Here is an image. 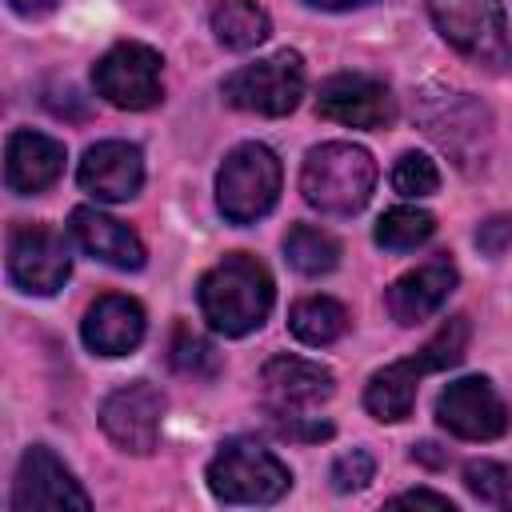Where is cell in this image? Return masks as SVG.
<instances>
[{
    "instance_id": "6da1fadb",
    "label": "cell",
    "mask_w": 512,
    "mask_h": 512,
    "mask_svg": "<svg viewBox=\"0 0 512 512\" xmlns=\"http://www.w3.org/2000/svg\"><path fill=\"white\" fill-rule=\"evenodd\" d=\"M196 300H200V312H204L212 332H220V336H248V332H256L268 320L276 288H272L268 268L256 256L232 252V256H224L220 264H212L200 276Z\"/></svg>"
},
{
    "instance_id": "7a4b0ae2",
    "label": "cell",
    "mask_w": 512,
    "mask_h": 512,
    "mask_svg": "<svg viewBox=\"0 0 512 512\" xmlns=\"http://www.w3.org/2000/svg\"><path fill=\"white\" fill-rule=\"evenodd\" d=\"M468 336H472V324L468 316H452L444 320L416 356H404L380 372L368 376V388H364V408L384 420V424H396L404 416H412V404H416V388L428 372H440V368H452L464 360L468 352Z\"/></svg>"
},
{
    "instance_id": "3957f363",
    "label": "cell",
    "mask_w": 512,
    "mask_h": 512,
    "mask_svg": "<svg viewBox=\"0 0 512 512\" xmlns=\"http://www.w3.org/2000/svg\"><path fill=\"white\" fill-rule=\"evenodd\" d=\"M376 188V160L352 140H328L308 148L300 164L304 204L324 216H356Z\"/></svg>"
},
{
    "instance_id": "277c9868",
    "label": "cell",
    "mask_w": 512,
    "mask_h": 512,
    "mask_svg": "<svg viewBox=\"0 0 512 512\" xmlns=\"http://www.w3.org/2000/svg\"><path fill=\"white\" fill-rule=\"evenodd\" d=\"M420 128L460 164V168H484L492 148V116L472 92L456 88H424L412 104Z\"/></svg>"
},
{
    "instance_id": "5b68a950",
    "label": "cell",
    "mask_w": 512,
    "mask_h": 512,
    "mask_svg": "<svg viewBox=\"0 0 512 512\" xmlns=\"http://www.w3.org/2000/svg\"><path fill=\"white\" fill-rule=\"evenodd\" d=\"M288 488V464L248 436L224 440L208 460V492L224 504H276Z\"/></svg>"
},
{
    "instance_id": "8992f818",
    "label": "cell",
    "mask_w": 512,
    "mask_h": 512,
    "mask_svg": "<svg viewBox=\"0 0 512 512\" xmlns=\"http://www.w3.org/2000/svg\"><path fill=\"white\" fill-rule=\"evenodd\" d=\"M428 16L464 60L488 72L512 64V36L500 0H428Z\"/></svg>"
},
{
    "instance_id": "52a82bcc",
    "label": "cell",
    "mask_w": 512,
    "mask_h": 512,
    "mask_svg": "<svg viewBox=\"0 0 512 512\" xmlns=\"http://www.w3.org/2000/svg\"><path fill=\"white\" fill-rule=\"evenodd\" d=\"M280 200V160L268 144H236L216 172V208L228 224H256Z\"/></svg>"
},
{
    "instance_id": "ba28073f",
    "label": "cell",
    "mask_w": 512,
    "mask_h": 512,
    "mask_svg": "<svg viewBox=\"0 0 512 512\" xmlns=\"http://www.w3.org/2000/svg\"><path fill=\"white\" fill-rule=\"evenodd\" d=\"M220 92L240 112L288 116L304 96V60H300V52L284 48L276 56H264V60L244 64L232 76H224Z\"/></svg>"
},
{
    "instance_id": "9c48e42d",
    "label": "cell",
    "mask_w": 512,
    "mask_h": 512,
    "mask_svg": "<svg viewBox=\"0 0 512 512\" xmlns=\"http://www.w3.org/2000/svg\"><path fill=\"white\" fill-rule=\"evenodd\" d=\"M160 64H164L160 52L148 48V44H136V40L112 44V48L96 60V68H92L96 96H104L112 108H128V112L156 108L160 96H164Z\"/></svg>"
},
{
    "instance_id": "30bf717a",
    "label": "cell",
    "mask_w": 512,
    "mask_h": 512,
    "mask_svg": "<svg viewBox=\"0 0 512 512\" xmlns=\"http://www.w3.org/2000/svg\"><path fill=\"white\" fill-rule=\"evenodd\" d=\"M72 272L68 240L48 224H16L8 232V276L28 296H52Z\"/></svg>"
},
{
    "instance_id": "8fae6325",
    "label": "cell",
    "mask_w": 512,
    "mask_h": 512,
    "mask_svg": "<svg viewBox=\"0 0 512 512\" xmlns=\"http://www.w3.org/2000/svg\"><path fill=\"white\" fill-rule=\"evenodd\" d=\"M164 392L148 380H132L120 384L116 392H108V400L100 404V428L108 432V440L132 456H148L160 440V420H164Z\"/></svg>"
},
{
    "instance_id": "7c38bea8",
    "label": "cell",
    "mask_w": 512,
    "mask_h": 512,
    "mask_svg": "<svg viewBox=\"0 0 512 512\" xmlns=\"http://www.w3.org/2000/svg\"><path fill=\"white\" fill-rule=\"evenodd\" d=\"M32 508H48V512H60V508L88 512L92 508L88 492L76 484L68 464L44 444H32L20 456L16 480H12V512H32Z\"/></svg>"
},
{
    "instance_id": "4fadbf2b",
    "label": "cell",
    "mask_w": 512,
    "mask_h": 512,
    "mask_svg": "<svg viewBox=\"0 0 512 512\" xmlns=\"http://www.w3.org/2000/svg\"><path fill=\"white\" fill-rule=\"evenodd\" d=\"M316 112L348 128H388L396 120V96L368 72H336L320 84Z\"/></svg>"
},
{
    "instance_id": "5bb4252c",
    "label": "cell",
    "mask_w": 512,
    "mask_h": 512,
    "mask_svg": "<svg viewBox=\"0 0 512 512\" xmlns=\"http://www.w3.org/2000/svg\"><path fill=\"white\" fill-rule=\"evenodd\" d=\"M436 420L460 440H496L508 432V408L488 376H460L436 400Z\"/></svg>"
},
{
    "instance_id": "9a60e30c",
    "label": "cell",
    "mask_w": 512,
    "mask_h": 512,
    "mask_svg": "<svg viewBox=\"0 0 512 512\" xmlns=\"http://www.w3.org/2000/svg\"><path fill=\"white\" fill-rule=\"evenodd\" d=\"M268 412H308L336 392V376L304 356H272L260 372Z\"/></svg>"
},
{
    "instance_id": "2e32d148",
    "label": "cell",
    "mask_w": 512,
    "mask_h": 512,
    "mask_svg": "<svg viewBox=\"0 0 512 512\" xmlns=\"http://www.w3.org/2000/svg\"><path fill=\"white\" fill-rule=\"evenodd\" d=\"M76 180L88 196L108 200V204H124L144 184V156L128 140H100L84 152Z\"/></svg>"
},
{
    "instance_id": "e0dca14e",
    "label": "cell",
    "mask_w": 512,
    "mask_h": 512,
    "mask_svg": "<svg viewBox=\"0 0 512 512\" xmlns=\"http://www.w3.org/2000/svg\"><path fill=\"white\" fill-rule=\"evenodd\" d=\"M64 172V144L44 136V132H32V128H20L8 136V148H4V180L16 196H36L44 188H52Z\"/></svg>"
},
{
    "instance_id": "ac0fdd59",
    "label": "cell",
    "mask_w": 512,
    "mask_h": 512,
    "mask_svg": "<svg viewBox=\"0 0 512 512\" xmlns=\"http://www.w3.org/2000/svg\"><path fill=\"white\" fill-rule=\"evenodd\" d=\"M68 232H72V240H76L92 260H100V264H112V268H120V272L144 268V244H140V236H136L128 224H120L116 216L100 212V208H72Z\"/></svg>"
},
{
    "instance_id": "d6986e66",
    "label": "cell",
    "mask_w": 512,
    "mask_h": 512,
    "mask_svg": "<svg viewBox=\"0 0 512 512\" xmlns=\"http://www.w3.org/2000/svg\"><path fill=\"white\" fill-rule=\"evenodd\" d=\"M80 336L96 356H128L144 340V308H140V300L120 296V292L100 296L84 312Z\"/></svg>"
},
{
    "instance_id": "ffe728a7",
    "label": "cell",
    "mask_w": 512,
    "mask_h": 512,
    "mask_svg": "<svg viewBox=\"0 0 512 512\" xmlns=\"http://www.w3.org/2000/svg\"><path fill=\"white\" fill-rule=\"evenodd\" d=\"M456 280H460V276H456V268H452L448 260H428V264L404 272V276L392 280V288H388V312H392V320L404 324V328L428 320V316L440 312V304L452 296Z\"/></svg>"
},
{
    "instance_id": "44dd1931",
    "label": "cell",
    "mask_w": 512,
    "mask_h": 512,
    "mask_svg": "<svg viewBox=\"0 0 512 512\" xmlns=\"http://www.w3.org/2000/svg\"><path fill=\"white\" fill-rule=\"evenodd\" d=\"M208 24H212L216 40L232 52H248L256 44H264L272 32V20L256 0H216Z\"/></svg>"
},
{
    "instance_id": "7402d4cb",
    "label": "cell",
    "mask_w": 512,
    "mask_h": 512,
    "mask_svg": "<svg viewBox=\"0 0 512 512\" xmlns=\"http://www.w3.org/2000/svg\"><path fill=\"white\" fill-rule=\"evenodd\" d=\"M288 328L300 344H312V348H324V344H336L344 332H348V312L340 300L332 296H304L292 304L288 312Z\"/></svg>"
},
{
    "instance_id": "603a6c76",
    "label": "cell",
    "mask_w": 512,
    "mask_h": 512,
    "mask_svg": "<svg viewBox=\"0 0 512 512\" xmlns=\"http://www.w3.org/2000/svg\"><path fill=\"white\" fill-rule=\"evenodd\" d=\"M284 260L300 276H324L340 264V244L332 232L312 228V224H292L284 236Z\"/></svg>"
},
{
    "instance_id": "cb8c5ba5",
    "label": "cell",
    "mask_w": 512,
    "mask_h": 512,
    "mask_svg": "<svg viewBox=\"0 0 512 512\" xmlns=\"http://www.w3.org/2000/svg\"><path fill=\"white\" fill-rule=\"evenodd\" d=\"M436 232V216L416 208V204H400V208H388L380 220H376V244L388 248V252H412L420 248L428 236Z\"/></svg>"
},
{
    "instance_id": "d4e9b609",
    "label": "cell",
    "mask_w": 512,
    "mask_h": 512,
    "mask_svg": "<svg viewBox=\"0 0 512 512\" xmlns=\"http://www.w3.org/2000/svg\"><path fill=\"white\" fill-rule=\"evenodd\" d=\"M168 360L180 376H196V380H212L220 372V352L212 340H204L200 332H192L188 324H180L172 332V348H168Z\"/></svg>"
},
{
    "instance_id": "484cf974",
    "label": "cell",
    "mask_w": 512,
    "mask_h": 512,
    "mask_svg": "<svg viewBox=\"0 0 512 512\" xmlns=\"http://www.w3.org/2000/svg\"><path fill=\"white\" fill-rule=\"evenodd\" d=\"M464 488L484 504H512V468L496 460L464 464Z\"/></svg>"
},
{
    "instance_id": "4316f807",
    "label": "cell",
    "mask_w": 512,
    "mask_h": 512,
    "mask_svg": "<svg viewBox=\"0 0 512 512\" xmlns=\"http://www.w3.org/2000/svg\"><path fill=\"white\" fill-rule=\"evenodd\" d=\"M392 188L400 196H432L440 188V172L424 152H404L392 168Z\"/></svg>"
},
{
    "instance_id": "83f0119b",
    "label": "cell",
    "mask_w": 512,
    "mask_h": 512,
    "mask_svg": "<svg viewBox=\"0 0 512 512\" xmlns=\"http://www.w3.org/2000/svg\"><path fill=\"white\" fill-rule=\"evenodd\" d=\"M376 472V460L368 448H352V452H340L332 460V488L336 492H360Z\"/></svg>"
},
{
    "instance_id": "f1b7e54d",
    "label": "cell",
    "mask_w": 512,
    "mask_h": 512,
    "mask_svg": "<svg viewBox=\"0 0 512 512\" xmlns=\"http://www.w3.org/2000/svg\"><path fill=\"white\" fill-rule=\"evenodd\" d=\"M268 416H272V428H276L284 440L316 444V440H328V436H332V424L320 420V416H308V412H268Z\"/></svg>"
},
{
    "instance_id": "f546056e",
    "label": "cell",
    "mask_w": 512,
    "mask_h": 512,
    "mask_svg": "<svg viewBox=\"0 0 512 512\" xmlns=\"http://www.w3.org/2000/svg\"><path fill=\"white\" fill-rule=\"evenodd\" d=\"M512 244V220L508 216H488L480 228H476V248L484 256H504V248Z\"/></svg>"
},
{
    "instance_id": "4dcf8cb0",
    "label": "cell",
    "mask_w": 512,
    "mask_h": 512,
    "mask_svg": "<svg viewBox=\"0 0 512 512\" xmlns=\"http://www.w3.org/2000/svg\"><path fill=\"white\" fill-rule=\"evenodd\" d=\"M388 508H436V512H456V504L440 492H428V488H412V492H400L388 500Z\"/></svg>"
},
{
    "instance_id": "1f68e13d",
    "label": "cell",
    "mask_w": 512,
    "mask_h": 512,
    "mask_svg": "<svg viewBox=\"0 0 512 512\" xmlns=\"http://www.w3.org/2000/svg\"><path fill=\"white\" fill-rule=\"evenodd\" d=\"M56 4H60V0H8V8H12L16 16H28V20H36V16H48Z\"/></svg>"
},
{
    "instance_id": "d6a6232c",
    "label": "cell",
    "mask_w": 512,
    "mask_h": 512,
    "mask_svg": "<svg viewBox=\"0 0 512 512\" xmlns=\"http://www.w3.org/2000/svg\"><path fill=\"white\" fill-rule=\"evenodd\" d=\"M412 460H424V464H448V456H444V452H436V444H432V440H424L420 448H412Z\"/></svg>"
},
{
    "instance_id": "836d02e7",
    "label": "cell",
    "mask_w": 512,
    "mask_h": 512,
    "mask_svg": "<svg viewBox=\"0 0 512 512\" xmlns=\"http://www.w3.org/2000/svg\"><path fill=\"white\" fill-rule=\"evenodd\" d=\"M304 4L324 8V12H348V8H360V4H368V0H304Z\"/></svg>"
}]
</instances>
